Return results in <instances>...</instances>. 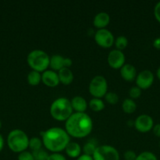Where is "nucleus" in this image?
<instances>
[{
    "mask_svg": "<svg viewBox=\"0 0 160 160\" xmlns=\"http://www.w3.org/2000/svg\"><path fill=\"white\" fill-rule=\"evenodd\" d=\"M92 130L93 120L86 112H75L65 121V131L70 137L83 138Z\"/></svg>",
    "mask_w": 160,
    "mask_h": 160,
    "instance_id": "obj_1",
    "label": "nucleus"
},
{
    "mask_svg": "<svg viewBox=\"0 0 160 160\" xmlns=\"http://www.w3.org/2000/svg\"><path fill=\"white\" fill-rule=\"evenodd\" d=\"M42 144L47 150L53 153H60L65 150L70 143V136L61 128H51L41 133Z\"/></svg>",
    "mask_w": 160,
    "mask_h": 160,
    "instance_id": "obj_2",
    "label": "nucleus"
},
{
    "mask_svg": "<svg viewBox=\"0 0 160 160\" xmlns=\"http://www.w3.org/2000/svg\"><path fill=\"white\" fill-rule=\"evenodd\" d=\"M50 115L57 121H66L73 114L71 101L61 97L55 99L50 106Z\"/></svg>",
    "mask_w": 160,
    "mask_h": 160,
    "instance_id": "obj_3",
    "label": "nucleus"
},
{
    "mask_svg": "<svg viewBox=\"0 0 160 160\" xmlns=\"http://www.w3.org/2000/svg\"><path fill=\"white\" fill-rule=\"evenodd\" d=\"M7 144L9 149L16 153L26 151L29 145V138L24 131L20 129L13 130L7 138Z\"/></svg>",
    "mask_w": 160,
    "mask_h": 160,
    "instance_id": "obj_4",
    "label": "nucleus"
},
{
    "mask_svg": "<svg viewBox=\"0 0 160 160\" xmlns=\"http://www.w3.org/2000/svg\"><path fill=\"white\" fill-rule=\"evenodd\" d=\"M50 57L45 52L40 49L31 51L27 57V62L32 70L41 73L47 70L50 67Z\"/></svg>",
    "mask_w": 160,
    "mask_h": 160,
    "instance_id": "obj_5",
    "label": "nucleus"
},
{
    "mask_svg": "<svg viewBox=\"0 0 160 160\" xmlns=\"http://www.w3.org/2000/svg\"><path fill=\"white\" fill-rule=\"evenodd\" d=\"M89 92L93 98H101L108 93V82L104 77L97 75L91 80L89 85Z\"/></svg>",
    "mask_w": 160,
    "mask_h": 160,
    "instance_id": "obj_6",
    "label": "nucleus"
},
{
    "mask_svg": "<svg viewBox=\"0 0 160 160\" xmlns=\"http://www.w3.org/2000/svg\"><path fill=\"white\" fill-rule=\"evenodd\" d=\"M93 160H119L120 156L118 150L111 145L97 146L93 155Z\"/></svg>",
    "mask_w": 160,
    "mask_h": 160,
    "instance_id": "obj_7",
    "label": "nucleus"
},
{
    "mask_svg": "<svg viewBox=\"0 0 160 160\" xmlns=\"http://www.w3.org/2000/svg\"><path fill=\"white\" fill-rule=\"evenodd\" d=\"M94 40L99 46L104 48H111L115 43L114 35L106 28L96 31L94 34Z\"/></svg>",
    "mask_w": 160,
    "mask_h": 160,
    "instance_id": "obj_8",
    "label": "nucleus"
},
{
    "mask_svg": "<svg viewBox=\"0 0 160 160\" xmlns=\"http://www.w3.org/2000/svg\"><path fill=\"white\" fill-rule=\"evenodd\" d=\"M133 125L136 131L140 133H147L152 131L155 124L152 117L147 114H142L135 120Z\"/></svg>",
    "mask_w": 160,
    "mask_h": 160,
    "instance_id": "obj_9",
    "label": "nucleus"
},
{
    "mask_svg": "<svg viewBox=\"0 0 160 160\" xmlns=\"http://www.w3.org/2000/svg\"><path fill=\"white\" fill-rule=\"evenodd\" d=\"M154 77L153 73L148 70L140 72L136 78V84L141 90H147L153 84Z\"/></svg>",
    "mask_w": 160,
    "mask_h": 160,
    "instance_id": "obj_10",
    "label": "nucleus"
},
{
    "mask_svg": "<svg viewBox=\"0 0 160 160\" xmlns=\"http://www.w3.org/2000/svg\"><path fill=\"white\" fill-rule=\"evenodd\" d=\"M125 57L122 51L115 49L109 52L108 56V65L115 70L121 69L125 65Z\"/></svg>",
    "mask_w": 160,
    "mask_h": 160,
    "instance_id": "obj_11",
    "label": "nucleus"
},
{
    "mask_svg": "<svg viewBox=\"0 0 160 160\" xmlns=\"http://www.w3.org/2000/svg\"><path fill=\"white\" fill-rule=\"evenodd\" d=\"M72 65V60L61 55H53L50 57V67L53 71H59L64 67L70 68Z\"/></svg>",
    "mask_w": 160,
    "mask_h": 160,
    "instance_id": "obj_12",
    "label": "nucleus"
},
{
    "mask_svg": "<svg viewBox=\"0 0 160 160\" xmlns=\"http://www.w3.org/2000/svg\"><path fill=\"white\" fill-rule=\"evenodd\" d=\"M42 81L45 85L50 88H55L60 84L58 73L52 70H47L42 74Z\"/></svg>",
    "mask_w": 160,
    "mask_h": 160,
    "instance_id": "obj_13",
    "label": "nucleus"
},
{
    "mask_svg": "<svg viewBox=\"0 0 160 160\" xmlns=\"http://www.w3.org/2000/svg\"><path fill=\"white\" fill-rule=\"evenodd\" d=\"M120 74L122 79L125 81L131 82L136 80V70L134 66L131 64H125L122 68L120 69Z\"/></svg>",
    "mask_w": 160,
    "mask_h": 160,
    "instance_id": "obj_14",
    "label": "nucleus"
},
{
    "mask_svg": "<svg viewBox=\"0 0 160 160\" xmlns=\"http://www.w3.org/2000/svg\"><path fill=\"white\" fill-rule=\"evenodd\" d=\"M109 23L110 16L108 12H98V13L94 17L93 25L96 28H98V30L105 29V28L109 24Z\"/></svg>",
    "mask_w": 160,
    "mask_h": 160,
    "instance_id": "obj_15",
    "label": "nucleus"
},
{
    "mask_svg": "<svg viewBox=\"0 0 160 160\" xmlns=\"http://www.w3.org/2000/svg\"><path fill=\"white\" fill-rule=\"evenodd\" d=\"M71 104L73 110L76 112H85L87 109L88 103L86 100L82 96H75L71 100Z\"/></svg>",
    "mask_w": 160,
    "mask_h": 160,
    "instance_id": "obj_16",
    "label": "nucleus"
},
{
    "mask_svg": "<svg viewBox=\"0 0 160 160\" xmlns=\"http://www.w3.org/2000/svg\"><path fill=\"white\" fill-rule=\"evenodd\" d=\"M58 77H59L60 83L64 84V85H68L72 84L74 80V74L72 73L70 68L64 67L58 71Z\"/></svg>",
    "mask_w": 160,
    "mask_h": 160,
    "instance_id": "obj_17",
    "label": "nucleus"
},
{
    "mask_svg": "<svg viewBox=\"0 0 160 160\" xmlns=\"http://www.w3.org/2000/svg\"><path fill=\"white\" fill-rule=\"evenodd\" d=\"M82 149L80 145H78L77 142H70L67 145L65 148V152L67 156L72 159H77L81 156Z\"/></svg>",
    "mask_w": 160,
    "mask_h": 160,
    "instance_id": "obj_18",
    "label": "nucleus"
},
{
    "mask_svg": "<svg viewBox=\"0 0 160 160\" xmlns=\"http://www.w3.org/2000/svg\"><path fill=\"white\" fill-rule=\"evenodd\" d=\"M122 110H123L124 112H125V113H133L136 109V103L135 102L134 100L131 99L130 98H125V99L122 102Z\"/></svg>",
    "mask_w": 160,
    "mask_h": 160,
    "instance_id": "obj_19",
    "label": "nucleus"
},
{
    "mask_svg": "<svg viewBox=\"0 0 160 160\" xmlns=\"http://www.w3.org/2000/svg\"><path fill=\"white\" fill-rule=\"evenodd\" d=\"M27 81H28V83L30 85H38L42 81V74L39 72L31 70V72L28 73V77H27Z\"/></svg>",
    "mask_w": 160,
    "mask_h": 160,
    "instance_id": "obj_20",
    "label": "nucleus"
},
{
    "mask_svg": "<svg viewBox=\"0 0 160 160\" xmlns=\"http://www.w3.org/2000/svg\"><path fill=\"white\" fill-rule=\"evenodd\" d=\"M89 106L91 110L94 111V112H100L104 109L105 105L101 98H93L89 101Z\"/></svg>",
    "mask_w": 160,
    "mask_h": 160,
    "instance_id": "obj_21",
    "label": "nucleus"
},
{
    "mask_svg": "<svg viewBox=\"0 0 160 160\" xmlns=\"http://www.w3.org/2000/svg\"><path fill=\"white\" fill-rule=\"evenodd\" d=\"M97 146L96 145V144L94 143L93 142H86V144L84 145L83 148V154L87 155V156H93V153L95 152L96 149H97Z\"/></svg>",
    "mask_w": 160,
    "mask_h": 160,
    "instance_id": "obj_22",
    "label": "nucleus"
},
{
    "mask_svg": "<svg viewBox=\"0 0 160 160\" xmlns=\"http://www.w3.org/2000/svg\"><path fill=\"white\" fill-rule=\"evenodd\" d=\"M114 44L118 50L122 51V50L125 49L127 47V45H128V39L126 38V37H125V36L123 35L119 36V37L115 40Z\"/></svg>",
    "mask_w": 160,
    "mask_h": 160,
    "instance_id": "obj_23",
    "label": "nucleus"
},
{
    "mask_svg": "<svg viewBox=\"0 0 160 160\" xmlns=\"http://www.w3.org/2000/svg\"><path fill=\"white\" fill-rule=\"evenodd\" d=\"M42 141L39 138L33 137L31 139H29V145L28 148H31V151H36L42 148Z\"/></svg>",
    "mask_w": 160,
    "mask_h": 160,
    "instance_id": "obj_24",
    "label": "nucleus"
},
{
    "mask_svg": "<svg viewBox=\"0 0 160 160\" xmlns=\"http://www.w3.org/2000/svg\"><path fill=\"white\" fill-rule=\"evenodd\" d=\"M31 153H32L35 160H47L50 156L48 152L42 148L39 150H36V151L31 152Z\"/></svg>",
    "mask_w": 160,
    "mask_h": 160,
    "instance_id": "obj_25",
    "label": "nucleus"
},
{
    "mask_svg": "<svg viewBox=\"0 0 160 160\" xmlns=\"http://www.w3.org/2000/svg\"><path fill=\"white\" fill-rule=\"evenodd\" d=\"M136 160H158V159L154 153L146 151L137 155Z\"/></svg>",
    "mask_w": 160,
    "mask_h": 160,
    "instance_id": "obj_26",
    "label": "nucleus"
},
{
    "mask_svg": "<svg viewBox=\"0 0 160 160\" xmlns=\"http://www.w3.org/2000/svg\"><path fill=\"white\" fill-rule=\"evenodd\" d=\"M105 100L111 105H115L119 102V96L115 92H108L104 96Z\"/></svg>",
    "mask_w": 160,
    "mask_h": 160,
    "instance_id": "obj_27",
    "label": "nucleus"
},
{
    "mask_svg": "<svg viewBox=\"0 0 160 160\" xmlns=\"http://www.w3.org/2000/svg\"><path fill=\"white\" fill-rule=\"evenodd\" d=\"M141 89L138 88L137 86L132 87L129 91V95H130L131 99H136L138 98L141 95Z\"/></svg>",
    "mask_w": 160,
    "mask_h": 160,
    "instance_id": "obj_28",
    "label": "nucleus"
},
{
    "mask_svg": "<svg viewBox=\"0 0 160 160\" xmlns=\"http://www.w3.org/2000/svg\"><path fill=\"white\" fill-rule=\"evenodd\" d=\"M17 159H18V160H35L32 153L28 151H24L22 152L19 153Z\"/></svg>",
    "mask_w": 160,
    "mask_h": 160,
    "instance_id": "obj_29",
    "label": "nucleus"
},
{
    "mask_svg": "<svg viewBox=\"0 0 160 160\" xmlns=\"http://www.w3.org/2000/svg\"><path fill=\"white\" fill-rule=\"evenodd\" d=\"M123 156L125 160H136L137 155L133 150H127L124 152Z\"/></svg>",
    "mask_w": 160,
    "mask_h": 160,
    "instance_id": "obj_30",
    "label": "nucleus"
},
{
    "mask_svg": "<svg viewBox=\"0 0 160 160\" xmlns=\"http://www.w3.org/2000/svg\"><path fill=\"white\" fill-rule=\"evenodd\" d=\"M47 160H67V159L61 153H52L49 156Z\"/></svg>",
    "mask_w": 160,
    "mask_h": 160,
    "instance_id": "obj_31",
    "label": "nucleus"
},
{
    "mask_svg": "<svg viewBox=\"0 0 160 160\" xmlns=\"http://www.w3.org/2000/svg\"><path fill=\"white\" fill-rule=\"evenodd\" d=\"M154 16L158 23H160V2L156 3L154 8Z\"/></svg>",
    "mask_w": 160,
    "mask_h": 160,
    "instance_id": "obj_32",
    "label": "nucleus"
},
{
    "mask_svg": "<svg viewBox=\"0 0 160 160\" xmlns=\"http://www.w3.org/2000/svg\"><path fill=\"white\" fill-rule=\"evenodd\" d=\"M152 131H153L154 134L156 137L160 138V123H157V124L154 125L153 128H152Z\"/></svg>",
    "mask_w": 160,
    "mask_h": 160,
    "instance_id": "obj_33",
    "label": "nucleus"
},
{
    "mask_svg": "<svg viewBox=\"0 0 160 160\" xmlns=\"http://www.w3.org/2000/svg\"><path fill=\"white\" fill-rule=\"evenodd\" d=\"M153 47L155 48H156V49L158 50H160V37L157 38H155V40L153 41Z\"/></svg>",
    "mask_w": 160,
    "mask_h": 160,
    "instance_id": "obj_34",
    "label": "nucleus"
},
{
    "mask_svg": "<svg viewBox=\"0 0 160 160\" xmlns=\"http://www.w3.org/2000/svg\"><path fill=\"white\" fill-rule=\"evenodd\" d=\"M76 160H93V156L83 154V155H81L79 157L77 158Z\"/></svg>",
    "mask_w": 160,
    "mask_h": 160,
    "instance_id": "obj_35",
    "label": "nucleus"
},
{
    "mask_svg": "<svg viewBox=\"0 0 160 160\" xmlns=\"http://www.w3.org/2000/svg\"><path fill=\"white\" fill-rule=\"evenodd\" d=\"M3 147H4V139H3V136L0 134V152L3 150Z\"/></svg>",
    "mask_w": 160,
    "mask_h": 160,
    "instance_id": "obj_36",
    "label": "nucleus"
},
{
    "mask_svg": "<svg viewBox=\"0 0 160 160\" xmlns=\"http://www.w3.org/2000/svg\"><path fill=\"white\" fill-rule=\"evenodd\" d=\"M156 76H157V78H158V79L160 81V67H158V70H157V71H156Z\"/></svg>",
    "mask_w": 160,
    "mask_h": 160,
    "instance_id": "obj_37",
    "label": "nucleus"
},
{
    "mask_svg": "<svg viewBox=\"0 0 160 160\" xmlns=\"http://www.w3.org/2000/svg\"><path fill=\"white\" fill-rule=\"evenodd\" d=\"M1 128H2V122L1 120H0V129H1Z\"/></svg>",
    "mask_w": 160,
    "mask_h": 160,
    "instance_id": "obj_38",
    "label": "nucleus"
},
{
    "mask_svg": "<svg viewBox=\"0 0 160 160\" xmlns=\"http://www.w3.org/2000/svg\"><path fill=\"white\" fill-rule=\"evenodd\" d=\"M159 147H160V141H159Z\"/></svg>",
    "mask_w": 160,
    "mask_h": 160,
    "instance_id": "obj_39",
    "label": "nucleus"
}]
</instances>
